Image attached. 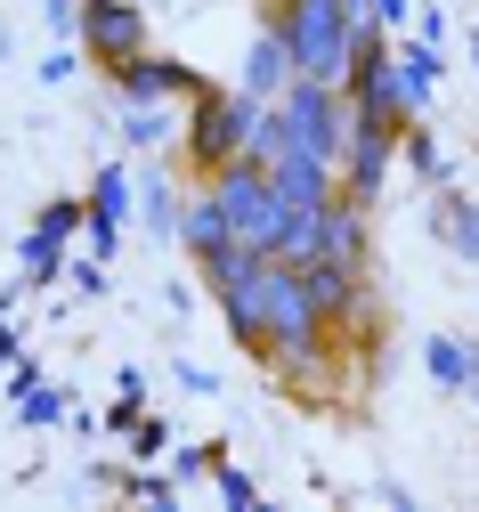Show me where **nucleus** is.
I'll return each instance as SVG.
<instances>
[{
	"instance_id": "2eb2a0df",
	"label": "nucleus",
	"mask_w": 479,
	"mask_h": 512,
	"mask_svg": "<svg viewBox=\"0 0 479 512\" xmlns=\"http://www.w3.org/2000/svg\"><path fill=\"white\" fill-rule=\"evenodd\" d=\"M398 155H406V171H415L423 187H455V155L423 131V122H406V131H398Z\"/></svg>"
},
{
	"instance_id": "423d86ee",
	"label": "nucleus",
	"mask_w": 479,
	"mask_h": 512,
	"mask_svg": "<svg viewBox=\"0 0 479 512\" xmlns=\"http://www.w3.org/2000/svg\"><path fill=\"white\" fill-rule=\"evenodd\" d=\"M74 41L90 49L98 74H114L122 57L147 49V9H139V0H82V33H74Z\"/></svg>"
},
{
	"instance_id": "a878e982",
	"label": "nucleus",
	"mask_w": 479,
	"mask_h": 512,
	"mask_svg": "<svg viewBox=\"0 0 479 512\" xmlns=\"http://www.w3.org/2000/svg\"><path fill=\"white\" fill-rule=\"evenodd\" d=\"M147 415V399H130V391H114V407H106V431H122L130 439V423H139Z\"/></svg>"
},
{
	"instance_id": "c85d7f7f",
	"label": "nucleus",
	"mask_w": 479,
	"mask_h": 512,
	"mask_svg": "<svg viewBox=\"0 0 479 512\" xmlns=\"http://www.w3.org/2000/svg\"><path fill=\"white\" fill-rule=\"evenodd\" d=\"M179 391H195V399H212L220 382H212V366H179Z\"/></svg>"
},
{
	"instance_id": "2f4dec72",
	"label": "nucleus",
	"mask_w": 479,
	"mask_h": 512,
	"mask_svg": "<svg viewBox=\"0 0 479 512\" xmlns=\"http://www.w3.org/2000/svg\"><path fill=\"white\" fill-rule=\"evenodd\" d=\"M471 399H479V382H471Z\"/></svg>"
},
{
	"instance_id": "f03ea898",
	"label": "nucleus",
	"mask_w": 479,
	"mask_h": 512,
	"mask_svg": "<svg viewBox=\"0 0 479 512\" xmlns=\"http://www.w3.org/2000/svg\"><path fill=\"white\" fill-rule=\"evenodd\" d=\"M252 114H260V98H244V90H220V82L195 90V98H187V122H179V155H187V171L212 179V171L244 163Z\"/></svg>"
},
{
	"instance_id": "f8f14e48",
	"label": "nucleus",
	"mask_w": 479,
	"mask_h": 512,
	"mask_svg": "<svg viewBox=\"0 0 479 512\" xmlns=\"http://www.w3.org/2000/svg\"><path fill=\"white\" fill-rule=\"evenodd\" d=\"M423 374H431V391L471 399V382H479V342H463V334H431V342H423Z\"/></svg>"
},
{
	"instance_id": "f3484780",
	"label": "nucleus",
	"mask_w": 479,
	"mask_h": 512,
	"mask_svg": "<svg viewBox=\"0 0 479 512\" xmlns=\"http://www.w3.org/2000/svg\"><path fill=\"white\" fill-rule=\"evenodd\" d=\"M398 74H406V98H415V114H431V90H439V41H406L398 49Z\"/></svg>"
},
{
	"instance_id": "aec40b11",
	"label": "nucleus",
	"mask_w": 479,
	"mask_h": 512,
	"mask_svg": "<svg viewBox=\"0 0 479 512\" xmlns=\"http://www.w3.org/2000/svg\"><path fill=\"white\" fill-rule=\"evenodd\" d=\"M33 228H41V236H57V244H74V236L90 228V196H49Z\"/></svg>"
},
{
	"instance_id": "b1692460",
	"label": "nucleus",
	"mask_w": 479,
	"mask_h": 512,
	"mask_svg": "<svg viewBox=\"0 0 479 512\" xmlns=\"http://www.w3.org/2000/svg\"><path fill=\"white\" fill-rule=\"evenodd\" d=\"M212 464H228V447H179V456H171V480H195V472H212Z\"/></svg>"
},
{
	"instance_id": "6ab92c4d",
	"label": "nucleus",
	"mask_w": 479,
	"mask_h": 512,
	"mask_svg": "<svg viewBox=\"0 0 479 512\" xmlns=\"http://www.w3.org/2000/svg\"><path fill=\"white\" fill-rule=\"evenodd\" d=\"M179 204H187V196H179L171 179H139V212H147V228H155L163 244L179 236Z\"/></svg>"
},
{
	"instance_id": "1a4fd4ad",
	"label": "nucleus",
	"mask_w": 479,
	"mask_h": 512,
	"mask_svg": "<svg viewBox=\"0 0 479 512\" xmlns=\"http://www.w3.org/2000/svg\"><path fill=\"white\" fill-rule=\"evenodd\" d=\"M293 82H301V66H293L285 33H277V25H260V33H252V49H244V74H236V90H244V98H260V106H277Z\"/></svg>"
},
{
	"instance_id": "cd10ccee",
	"label": "nucleus",
	"mask_w": 479,
	"mask_h": 512,
	"mask_svg": "<svg viewBox=\"0 0 479 512\" xmlns=\"http://www.w3.org/2000/svg\"><path fill=\"white\" fill-rule=\"evenodd\" d=\"M374 25L398 33V25H415V9H406V0H374Z\"/></svg>"
},
{
	"instance_id": "20e7f679",
	"label": "nucleus",
	"mask_w": 479,
	"mask_h": 512,
	"mask_svg": "<svg viewBox=\"0 0 479 512\" xmlns=\"http://www.w3.org/2000/svg\"><path fill=\"white\" fill-rule=\"evenodd\" d=\"M277 122H285V139H301L309 155H325V163H341V139H350V90H333V82H293L285 98H277Z\"/></svg>"
},
{
	"instance_id": "6e6552de",
	"label": "nucleus",
	"mask_w": 479,
	"mask_h": 512,
	"mask_svg": "<svg viewBox=\"0 0 479 512\" xmlns=\"http://www.w3.org/2000/svg\"><path fill=\"white\" fill-rule=\"evenodd\" d=\"M130 204H139V179H130L122 163H98V179H90V252L98 261H114V244H122V220H130Z\"/></svg>"
},
{
	"instance_id": "9d476101",
	"label": "nucleus",
	"mask_w": 479,
	"mask_h": 512,
	"mask_svg": "<svg viewBox=\"0 0 479 512\" xmlns=\"http://www.w3.org/2000/svg\"><path fill=\"white\" fill-rule=\"evenodd\" d=\"M366 212H374V204H358V196H333V204H325V252H317V261L374 269V228H366Z\"/></svg>"
},
{
	"instance_id": "f257e3e1",
	"label": "nucleus",
	"mask_w": 479,
	"mask_h": 512,
	"mask_svg": "<svg viewBox=\"0 0 479 512\" xmlns=\"http://www.w3.org/2000/svg\"><path fill=\"white\" fill-rule=\"evenodd\" d=\"M260 25H277L285 49H293V66H301L309 82H333V90L350 82L358 41L382 33V25H374V0H268Z\"/></svg>"
},
{
	"instance_id": "7c9ffc66",
	"label": "nucleus",
	"mask_w": 479,
	"mask_h": 512,
	"mask_svg": "<svg viewBox=\"0 0 479 512\" xmlns=\"http://www.w3.org/2000/svg\"><path fill=\"white\" fill-rule=\"evenodd\" d=\"M471 66H479V33H471Z\"/></svg>"
},
{
	"instance_id": "bb28decb",
	"label": "nucleus",
	"mask_w": 479,
	"mask_h": 512,
	"mask_svg": "<svg viewBox=\"0 0 479 512\" xmlns=\"http://www.w3.org/2000/svg\"><path fill=\"white\" fill-rule=\"evenodd\" d=\"M415 41H447V9L431 0V9H415Z\"/></svg>"
},
{
	"instance_id": "0eeeda50",
	"label": "nucleus",
	"mask_w": 479,
	"mask_h": 512,
	"mask_svg": "<svg viewBox=\"0 0 479 512\" xmlns=\"http://www.w3.org/2000/svg\"><path fill=\"white\" fill-rule=\"evenodd\" d=\"M114 82V98H171V106H187L195 90H212L195 66H179V57H155V49H139V57H122V66L106 74Z\"/></svg>"
},
{
	"instance_id": "412c9836",
	"label": "nucleus",
	"mask_w": 479,
	"mask_h": 512,
	"mask_svg": "<svg viewBox=\"0 0 479 512\" xmlns=\"http://www.w3.org/2000/svg\"><path fill=\"white\" fill-rule=\"evenodd\" d=\"M130 456H147V464L171 456V423L163 415H139V423H130Z\"/></svg>"
},
{
	"instance_id": "393cba45",
	"label": "nucleus",
	"mask_w": 479,
	"mask_h": 512,
	"mask_svg": "<svg viewBox=\"0 0 479 512\" xmlns=\"http://www.w3.org/2000/svg\"><path fill=\"white\" fill-rule=\"evenodd\" d=\"M65 277H74V293H82V301H98V293H106V261H98V252H90V261H74Z\"/></svg>"
},
{
	"instance_id": "a211bd4d",
	"label": "nucleus",
	"mask_w": 479,
	"mask_h": 512,
	"mask_svg": "<svg viewBox=\"0 0 479 512\" xmlns=\"http://www.w3.org/2000/svg\"><path fill=\"white\" fill-rule=\"evenodd\" d=\"M17 423H25V431H49V423H74V399H65L57 382L41 374V382H25V391H17Z\"/></svg>"
},
{
	"instance_id": "4468645a",
	"label": "nucleus",
	"mask_w": 479,
	"mask_h": 512,
	"mask_svg": "<svg viewBox=\"0 0 479 512\" xmlns=\"http://www.w3.org/2000/svg\"><path fill=\"white\" fill-rule=\"evenodd\" d=\"M122 139L130 147H171L179 139V122H171V98H122Z\"/></svg>"
},
{
	"instance_id": "ddd939ff",
	"label": "nucleus",
	"mask_w": 479,
	"mask_h": 512,
	"mask_svg": "<svg viewBox=\"0 0 479 512\" xmlns=\"http://www.w3.org/2000/svg\"><path fill=\"white\" fill-rule=\"evenodd\" d=\"M179 244L195 252V261H203V252H220V244H236V228H228V212H220L212 187H195V196L179 204Z\"/></svg>"
},
{
	"instance_id": "9b49d317",
	"label": "nucleus",
	"mask_w": 479,
	"mask_h": 512,
	"mask_svg": "<svg viewBox=\"0 0 479 512\" xmlns=\"http://www.w3.org/2000/svg\"><path fill=\"white\" fill-rule=\"evenodd\" d=\"M423 220H431V236L455 252V261L479 269V204L463 196V187H431V212H423Z\"/></svg>"
},
{
	"instance_id": "4be33fe9",
	"label": "nucleus",
	"mask_w": 479,
	"mask_h": 512,
	"mask_svg": "<svg viewBox=\"0 0 479 512\" xmlns=\"http://www.w3.org/2000/svg\"><path fill=\"white\" fill-rule=\"evenodd\" d=\"M212 480H220V504H228V512H252V504H260V488H252L236 464H212Z\"/></svg>"
},
{
	"instance_id": "7ed1b4c3",
	"label": "nucleus",
	"mask_w": 479,
	"mask_h": 512,
	"mask_svg": "<svg viewBox=\"0 0 479 512\" xmlns=\"http://www.w3.org/2000/svg\"><path fill=\"white\" fill-rule=\"evenodd\" d=\"M220 196V212H228V228H236V244H260V252H277V236H285V196H277V179H268L260 163H228V171H212L203 179Z\"/></svg>"
},
{
	"instance_id": "473e14b6",
	"label": "nucleus",
	"mask_w": 479,
	"mask_h": 512,
	"mask_svg": "<svg viewBox=\"0 0 479 512\" xmlns=\"http://www.w3.org/2000/svg\"><path fill=\"white\" fill-rule=\"evenodd\" d=\"M0 41H9V33H0Z\"/></svg>"
},
{
	"instance_id": "39448f33",
	"label": "nucleus",
	"mask_w": 479,
	"mask_h": 512,
	"mask_svg": "<svg viewBox=\"0 0 479 512\" xmlns=\"http://www.w3.org/2000/svg\"><path fill=\"white\" fill-rule=\"evenodd\" d=\"M398 163V122L350 106V139H341V196H358V204H382V179Z\"/></svg>"
},
{
	"instance_id": "dca6fc26",
	"label": "nucleus",
	"mask_w": 479,
	"mask_h": 512,
	"mask_svg": "<svg viewBox=\"0 0 479 512\" xmlns=\"http://www.w3.org/2000/svg\"><path fill=\"white\" fill-rule=\"evenodd\" d=\"M17 269H25V285L33 293H49L65 269H74V261H65V244L57 236H41V228H25V244H17Z\"/></svg>"
},
{
	"instance_id": "5701e85b",
	"label": "nucleus",
	"mask_w": 479,
	"mask_h": 512,
	"mask_svg": "<svg viewBox=\"0 0 479 512\" xmlns=\"http://www.w3.org/2000/svg\"><path fill=\"white\" fill-rule=\"evenodd\" d=\"M82 57H90V49H74V41H57V49L41 57V82H74V74H82Z\"/></svg>"
},
{
	"instance_id": "c756f323",
	"label": "nucleus",
	"mask_w": 479,
	"mask_h": 512,
	"mask_svg": "<svg viewBox=\"0 0 479 512\" xmlns=\"http://www.w3.org/2000/svg\"><path fill=\"white\" fill-rule=\"evenodd\" d=\"M17 358H25V334H17V326H9V317H0V374H9V366H17Z\"/></svg>"
}]
</instances>
